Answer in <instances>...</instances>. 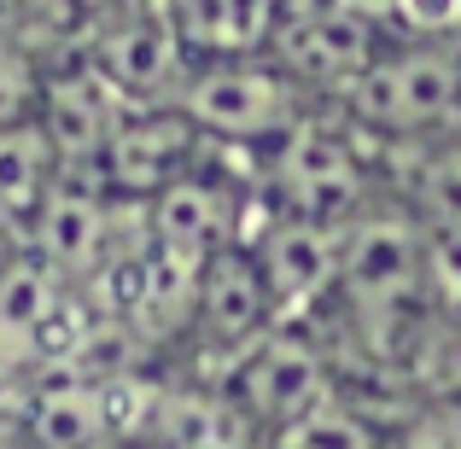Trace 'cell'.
<instances>
[{
  "label": "cell",
  "mask_w": 461,
  "mask_h": 449,
  "mask_svg": "<svg viewBox=\"0 0 461 449\" xmlns=\"http://www.w3.org/2000/svg\"><path fill=\"white\" fill-rule=\"evenodd\" d=\"M339 105L380 140L450 135L461 129V41H385Z\"/></svg>",
  "instance_id": "cell-1"
},
{
  "label": "cell",
  "mask_w": 461,
  "mask_h": 449,
  "mask_svg": "<svg viewBox=\"0 0 461 449\" xmlns=\"http://www.w3.org/2000/svg\"><path fill=\"white\" fill-rule=\"evenodd\" d=\"M310 100L315 94H304L263 53H234V58H193L187 82L176 94V112L204 140L258 152V147H281L310 117Z\"/></svg>",
  "instance_id": "cell-2"
},
{
  "label": "cell",
  "mask_w": 461,
  "mask_h": 449,
  "mask_svg": "<svg viewBox=\"0 0 461 449\" xmlns=\"http://www.w3.org/2000/svg\"><path fill=\"white\" fill-rule=\"evenodd\" d=\"M321 397H333V362L310 333H298L293 321H275L269 333H258L246 350L228 356L222 373V403L246 420L251 432L269 438L275 427H286L293 415L315 409Z\"/></svg>",
  "instance_id": "cell-3"
},
{
  "label": "cell",
  "mask_w": 461,
  "mask_h": 449,
  "mask_svg": "<svg viewBox=\"0 0 461 449\" xmlns=\"http://www.w3.org/2000/svg\"><path fill=\"white\" fill-rule=\"evenodd\" d=\"M385 41L392 35L350 18L339 0H286V6H269V30H263L258 53L269 65H281L304 94H333L339 100L374 65V53Z\"/></svg>",
  "instance_id": "cell-4"
},
{
  "label": "cell",
  "mask_w": 461,
  "mask_h": 449,
  "mask_svg": "<svg viewBox=\"0 0 461 449\" xmlns=\"http://www.w3.org/2000/svg\"><path fill=\"white\" fill-rule=\"evenodd\" d=\"M88 58L105 70V82L135 112L176 105L181 82L193 70V53H187L164 0H105V18L88 41Z\"/></svg>",
  "instance_id": "cell-5"
},
{
  "label": "cell",
  "mask_w": 461,
  "mask_h": 449,
  "mask_svg": "<svg viewBox=\"0 0 461 449\" xmlns=\"http://www.w3.org/2000/svg\"><path fill=\"white\" fill-rule=\"evenodd\" d=\"M275 193L286 204L281 216H310V222L345 228L357 211H368V169L333 129L304 117L275 147Z\"/></svg>",
  "instance_id": "cell-6"
},
{
  "label": "cell",
  "mask_w": 461,
  "mask_h": 449,
  "mask_svg": "<svg viewBox=\"0 0 461 449\" xmlns=\"http://www.w3.org/2000/svg\"><path fill=\"white\" fill-rule=\"evenodd\" d=\"M30 251L47 257L59 274H100L117 251L112 234V193L94 169H59L41 204L30 211Z\"/></svg>",
  "instance_id": "cell-7"
},
{
  "label": "cell",
  "mask_w": 461,
  "mask_h": 449,
  "mask_svg": "<svg viewBox=\"0 0 461 449\" xmlns=\"http://www.w3.org/2000/svg\"><path fill=\"white\" fill-rule=\"evenodd\" d=\"M199 129L176 112V105H147V112H129L123 129L112 135L105 157L94 164V175L105 181L112 199H135L147 204L164 187H176L181 175H193V152H199Z\"/></svg>",
  "instance_id": "cell-8"
},
{
  "label": "cell",
  "mask_w": 461,
  "mask_h": 449,
  "mask_svg": "<svg viewBox=\"0 0 461 449\" xmlns=\"http://www.w3.org/2000/svg\"><path fill=\"white\" fill-rule=\"evenodd\" d=\"M281 321V303H275L269 281H263L251 246H222L216 257L199 263V281H193V327L211 338L222 356L246 350L258 333Z\"/></svg>",
  "instance_id": "cell-9"
},
{
  "label": "cell",
  "mask_w": 461,
  "mask_h": 449,
  "mask_svg": "<svg viewBox=\"0 0 461 449\" xmlns=\"http://www.w3.org/2000/svg\"><path fill=\"white\" fill-rule=\"evenodd\" d=\"M246 246L258 257L275 303H281V321L321 292H339V228L310 222V216H275Z\"/></svg>",
  "instance_id": "cell-10"
},
{
  "label": "cell",
  "mask_w": 461,
  "mask_h": 449,
  "mask_svg": "<svg viewBox=\"0 0 461 449\" xmlns=\"http://www.w3.org/2000/svg\"><path fill=\"white\" fill-rule=\"evenodd\" d=\"M140 222H147L152 246L176 251V257H187V263H204L222 246H240V193L216 187V181H204L199 169H193L176 187H164L158 199H147Z\"/></svg>",
  "instance_id": "cell-11"
},
{
  "label": "cell",
  "mask_w": 461,
  "mask_h": 449,
  "mask_svg": "<svg viewBox=\"0 0 461 449\" xmlns=\"http://www.w3.org/2000/svg\"><path fill=\"white\" fill-rule=\"evenodd\" d=\"M193 58L258 53L269 30V0H164Z\"/></svg>",
  "instance_id": "cell-12"
},
{
  "label": "cell",
  "mask_w": 461,
  "mask_h": 449,
  "mask_svg": "<svg viewBox=\"0 0 461 449\" xmlns=\"http://www.w3.org/2000/svg\"><path fill=\"white\" fill-rule=\"evenodd\" d=\"M23 432H30L35 449H105L112 444V427H105V409L94 380H59L41 385L23 415Z\"/></svg>",
  "instance_id": "cell-13"
},
{
  "label": "cell",
  "mask_w": 461,
  "mask_h": 449,
  "mask_svg": "<svg viewBox=\"0 0 461 449\" xmlns=\"http://www.w3.org/2000/svg\"><path fill=\"white\" fill-rule=\"evenodd\" d=\"M269 449H392V432L368 409H357L350 397L333 391L304 415H293L286 427H275Z\"/></svg>",
  "instance_id": "cell-14"
},
{
  "label": "cell",
  "mask_w": 461,
  "mask_h": 449,
  "mask_svg": "<svg viewBox=\"0 0 461 449\" xmlns=\"http://www.w3.org/2000/svg\"><path fill=\"white\" fill-rule=\"evenodd\" d=\"M41 94H47V58L18 35H0V135L35 123Z\"/></svg>",
  "instance_id": "cell-15"
},
{
  "label": "cell",
  "mask_w": 461,
  "mask_h": 449,
  "mask_svg": "<svg viewBox=\"0 0 461 449\" xmlns=\"http://www.w3.org/2000/svg\"><path fill=\"white\" fill-rule=\"evenodd\" d=\"M392 449H461V397L420 403L415 415L392 432Z\"/></svg>",
  "instance_id": "cell-16"
},
{
  "label": "cell",
  "mask_w": 461,
  "mask_h": 449,
  "mask_svg": "<svg viewBox=\"0 0 461 449\" xmlns=\"http://www.w3.org/2000/svg\"><path fill=\"white\" fill-rule=\"evenodd\" d=\"M140 449H164V444H140Z\"/></svg>",
  "instance_id": "cell-17"
},
{
  "label": "cell",
  "mask_w": 461,
  "mask_h": 449,
  "mask_svg": "<svg viewBox=\"0 0 461 449\" xmlns=\"http://www.w3.org/2000/svg\"><path fill=\"white\" fill-rule=\"evenodd\" d=\"M269 6H286V0H269Z\"/></svg>",
  "instance_id": "cell-18"
}]
</instances>
